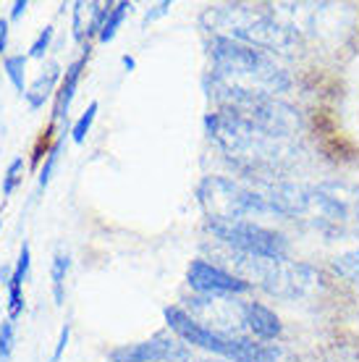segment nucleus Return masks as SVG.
I'll return each instance as SVG.
<instances>
[{"label":"nucleus","mask_w":359,"mask_h":362,"mask_svg":"<svg viewBox=\"0 0 359 362\" xmlns=\"http://www.w3.org/2000/svg\"><path fill=\"white\" fill-rule=\"evenodd\" d=\"M205 24L216 37H228L242 45L257 47L265 53H291L297 47L299 37L268 11L252 8V6H210L202 13Z\"/></svg>","instance_id":"obj_3"},{"label":"nucleus","mask_w":359,"mask_h":362,"mask_svg":"<svg viewBox=\"0 0 359 362\" xmlns=\"http://www.w3.org/2000/svg\"><path fill=\"white\" fill-rule=\"evenodd\" d=\"M87 64V53L76 58L69 69H66V76H63L61 82V90H58V98H55V108H53V116L55 118H66L69 116V108H71V100L76 95V87H79V79H81V69Z\"/></svg>","instance_id":"obj_16"},{"label":"nucleus","mask_w":359,"mask_h":362,"mask_svg":"<svg viewBox=\"0 0 359 362\" xmlns=\"http://www.w3.org/2000/svg\"><path fill=\"white\" fill-rule=\"evenodd\" d=\"M247 328L252 336H257L262 341L278 339L281 336V320L270 308L260 302H247Z\"/></svg>","instance_id":"obj_14"},{"label":"nucleus","mask_w":359,"mask_h":362,"mask_svg":"<svg viewBox=\"0 0 359 362\" xmlns=\"http://www.w3.org/2000/svg\"><path fill=\"white\" fill-rule=\"evenodd\" d=\"M69 339H71V326L66 323V326L61 328V336H58V344H55L53 357H50V362H58V360H61L63 352H66V346H69Z\"/></svg>","instance_id":"obj_26"},{"label":"nucleus","mask_w":359,"mask_h":362,"mask_svg":"<svg viewBox=\"0 0 359 362\" xmlns=\"http://www.w3.org/2000/svg\"><path fill=\"white\" fill-rule=\"evenodd\" d=\"M27 58L29 55H8L6 61H3V71H6V76L11 79V84L16 87L21 95H24V82H27Z\"/></svg>","instance_id":"obj_19"},{"label":"nucleus","mask_w":359,"mask_h":362,"mask_svg":"<svg viewBox=\"0 0 359 362\" xmlns=\"http://www.w3.org/2000/svg\"><path fill=\"white\" fill-rule=\"evenodd\" d=\"M197 197L202 202L210 221H244L257 223L260 218H283L278 210L262 197L260 192H252L242 184H236L223 176H207L202 179L197 189Z\"/></svg>","instance_id":"obj_5"},{"label":"nucleus","mask_w":359,"mask_h":362,"mask_svg":"<svg viewBox=\"0 0 359 362\" xmlns=\"http://www.w3.org/2000/svg\"><path fill=\"white\" fill-rule=\"evenodd\" d=\"M213 58V90L223 95H249V98H278L291 87V76L283 66L265 50L242 45L228 37L210 40Z\"/></svg>","instance_id":"obj_2"},{"label":"nucleus","mask_w":359,"mask_h":362,"mask_svg":"<svg viewBox=\"0 0 359 362\" xmlns=\"http://www.w3.org/2000/svg\"><path fill=\"white\" fill-rule=\"evenodd\" d=\"M24 168H27L24 158H13V160L8 163L6 176H3V194H6V197H11V194L16 192L18 181H21V176H24Z\"/></svg>","instance_id":"obj_23"},{"label":"nucleus","mask_w":359,"mask_h":362,"mask_svg":"<svg viewBox=\"0 0 359 362\" xmlns=\"http://www.w3.org/2000/svg\"><path fill=\"white\" fill-rule=\"evenodd\" d=\"M110 6L105 3H73V37L76 40H90L95 32L100 35V27H102V21H105V13H108Z\"/></svg>","instance_id":"obj_13"},{"label":"nucleus","mask_w":359,"mask_h":362,"mask_svg":"<svg viewBox=\"0 0 359 362\" xmlns=\"http://www.w3.org/2000/svg\"><path fill=\"white\" fill-rule=\"evenodd\" d=\"M8 47V18H0V53Z\"/></svg>","instance_id":"obj_29"},{"label":"nucleus","mask_w":359,"mask_h":362,"mask_svg":"<svg viewBox=\"0 0 359 362\" xmlns=\"http://www.w3.org/2000/svg\"><path fill=\"white\" fill-rule=\"evenodd\" d=\"M231 263L236 265V276L247 284H257L273 297L299 299L307 297L317 286V271L307 263H297L288 257H262V255L231 252Z\"/></svg>","instance_id":"obj_4"},{"label":"nucleus","mask_w":359,"mask_h":362,"mask_svg":"<svg viewBox=\"0 0 359 362\" xmlns=\"http://www.w3.org/2000/svg\"><path fill=\"white\" fill-rule=\"evenodd\" d=\"M359 213V189L349 184H320L310 187L305 213L299 218L312 221L323 231H341Z\"/></svg>","instance_id":"obj_7"},{"label":"nucleus","mask_w":359,"mask_h":362,"mask_svg":"<svg viewBox=\"0 0 359 362\" xmlns=\"http://www.w3.org/2000/svg\"><path fill=\"white\" fill-rule=\"evenodd\" d=\"M168 11H171V3H168V0H163V3H158V6H153V11H147V13H144V27H147V24H153L155 18H160V16H165V13H168Z\"/></svg>","instance_id":"obj_27"},{"label":"nucleus","mask_w":359,"mask_h":362,"mask_svg":"<svg viewBox=\"0 0 359 362\" xmlns=\"http://www.w3.org/2000/svg\"><path fill=\"white\" fill-rule=\"evenodd\" d=\"M11 276H13V265H3L0 268V284L8 289V284H11Z\"/></svg>","instance_id":"obj_30"},{"label":"nucleus","mask_w":359,"mask_h":362,"mask_svg":"<svg viewBox=\"0 0 359 362\" xmlns=\"http://www.w3.org/2000/svg\"><path fill=\"white\" fill-rule=\"evenodd\" d=\"M129 11H131V3H113L105 13V21H102V27H100V42H110L113 37H116L118 27L124 24V18L129 16Z\"/></svg>","instance_id":"obj_18"},{"label":"nucleus","mask_w":359,"mask_h":362,"mask_svg":"<svg viewBox=\"0 0 359 362\" xmlns=\"http://www.w3.org/2000/svg\"><path fill=\"white\" fill-rule=\"evenodd\" d=\"M192 352L171 336H153L150 341L126 344L110 352V362H189Z\"/></svg>","instance_id":"obj_12"},{"label":"nucleus","mask_w":359,"mask_h":362,"mask_svg":"<svg viewBox=\"0 0 359 362\" xmlns=\"http://www.w3.org/2000/svg\"><path fill=\"white\" fill-rule=\"evenodd\" d=\"M61 82V66L55 64V61H50V64L40 71V76H37L35 82L29 84V90L24 92V98H27V105L32 110H40L42 105L47 103V98L53 95L55 84Z\"/></svg>","instance_id":"obj_15"},{"label":"nucleus","mask_w":359,"mask_h":362,"mask_svg":"<svg viewBox=\"0 0 359 362\" xmlns=\"http://www.w3.org/2000/svg\"><path fill=\"white\" fill-rule=\"evenodd\" d=\"M124 66H126V69H129V71H131V69H134V58H131V55H124Z\"/></svg>","instance_id":"obj_31"},{"label":"nucleus","mask_w":359,"mask_h":362,"mask_svg":"<svg viewBox=\"0 0 359 362\" xmlns=\"http://www.w3.org/2000/svg\"><path fill=\"white\" fill-rule=\"evenodd\" d=\"M0 231H3V221H0Z\"/></svg>","instance_id":"obj_32"},{"label":"nucleus","mask_w":359,"mask_h":362,"mask_svg":"<svg viewBox=\"0 0 359 362\" xmlns=\"http://www.w3.org/2000/svg\"><path fill=\"white\" fill-rule=\"evenodd\" d=\"M207 231L228 245L236 252L262 255V257H288L286 236L278 231L260 226V223H244V221H207Z\"/></svg>","instance_id":"obj_8"},{"label":"nucleus","mask_w":359,"mask_h":362,"mask_svg":"<svg viewBox=\"0 0 359 362\" xmlns=\"http://www.w3.org/2000/svg\"><path fill=\"white\" fill-rule=\"evenodd\" d=\"M343 8L346 6H333V3H276L270 13L297 37H325L328 32L339 29V18L346 13Z\"/></svg>","instance_id":"obj_9"},{"label":"nucleus","mask_w":359,"mask_h":362,"mask_svg":"<svg viewBox=\"0 0 359 362\" xmlns=\"http://www.w3.org/2000/svg\"><path fill=\"white\" fill-rule=\"evenodd\" d=\"M69 268H71V255L69 252H55L53 265H50V279H53V299L55 305H63V284H66V276H69Z\"/></svg>","instance_id":"obj_17"},{"label":"nucleus","mask_w":359,"mask_h":362,"mask_svg":"<svg viewBox=\"0 0 359 362\" xmlns=\"http://www.w3.org/2000/svg\"><path fill=\"white\" fill-rule=\"evenodd\" d=\"M61 150H63V139H58V142L50 147L45 163H42V168H40V176H37V187H40V189H45L47 184H50V179H53V171H55V165H58Z\"/></svg>","instance_id":"obj_20"},{"label":"nucleus","mask_w":359,"mask_h":362,"mask_svg":"<svg viewBox=\"0 0 359 362\" xmlns=\"http://www.w3.org/2000/svg\"><path fill=\"white\" fill-rule=\"evenodd\" d=\"M207 134L216 139L244 173L257 179H276L297 155V142L270 129L242 118L231 110H218L205 116Z\"/></svg>","instance_id":"obj_1"},{"label":"nucleus","mask_w":359,"mask_h":362,"mask_svg":"<svg viewBox=\"0 0 359 362\" xmlns=\"http://www.w3.org/2000/svg\"><path fill=\"white\" fill-rule=\"evenodd\" d=\"M27 8H29V0H16V3L11 6V21H16V18L24 16Z\"/></svg>","instance_id":"obj_28"},{"label":"nucleus","mask_w":359,"mask_h":362,"mask_svg":"<svg viewBox=\"0 0 359 362\" xmlns=\"http://www.w3.org/2000/svg\"><path fill=\"white\" fill-rule=\"evenodd\" d=\"M53 35H55V29H53V24H47L40 35H37V40L32 42V47H29V58H45V53H47V47H50V42H53Z\"/></svg>","instance_id":"obj_25"},{"label":"nucleus","mask_w":359,"mask_h":362,"mask_svg":"<svg viewBox=\"0 0 359 362\" xmlns=\"http://www.w3.org/2000/svg\"><path fill=\"white\" fill-rule=\"evenodd\" d=\"M333 265H336V271L341 273L343 279L359 284V250H351V252L336 257V263Z\"/></svg>","instance_id":"obj_24"},{"label":"nucleus","mask_w":359,"mask_h":362,"mask_svg":"<svg viewBox=\"0 0 359 362\" xmlns=\"http://www.w3.org/2000/svg\"><path fill=\"white\" fill-rule=\"evenodd\" d=\"M189 315L199 326L210 328L213 334L228 336V339H247V305L236 302L234 297H197L192 299Z\"/></svg>","instance_id":"obj_10"},{"label":"nucleus","mask_w":359,"mask_h":362,"mask_svg":"<svg viewBox=\"0 0 359 362\" xmlns=\"http://www.w3.org/2000/svg\"><path fill=\"white\" fill-rule=\"evenodd\" d=\"M165 323L173 334L181 336L187 344L207 349V352L218 354L228 362H276L278 360V349L268 344H260L254 339H228V336L213 334L210 328L199 326L187 310L168 308L165 310Z\"/></svg>","instance_id":"obj_6"},{"label":"nucleus","mask_w":359,"mask_h":362,"mask_svg":"<svg viewBox=\"0 0 359 362\" xmlns=\"http://www.w3.org/2000/svg\"><path fill=\"white\" fill-rule=\"evenodd\" d=\"M13 344H16V326H13L11 317H6V320L0 323V362L11 360Z\"/></svg>","instance_id":"obj_22"},{"label":"nucleus","mask_w":359,"mask_h":362,"mask_svg":"<svg viewBox=\"0 0 359 362\" xmlns=\"http://www.w3.org/2000/svg\"><path fill=\"white\" fill-rule=\"evenodd\" d=\"M98 103H90V108L84 110L79 116V121L73 124V129H71V136H73V142L76 145H81L84 139H87V134H90V129H92V124H95V116H98Z\"/></svg>","instance_id":"obj_21"},{"label":"nucleus","mask_w":359,"mask_h":362,"mask_svg":"<svg viewBox=\"0 0 359 362\" xmlns=\"http://www.w3.org/2000/svg\"><path fill=\"white\" fill-rule=\"evenodd\" d=\"M187 281L199 297H234L249 289V284L239 279L236 273L223 271L220 265H213L207 260H194L189 265Z\"/></svg>","instance_id":"obj_11"}]
</instances>
